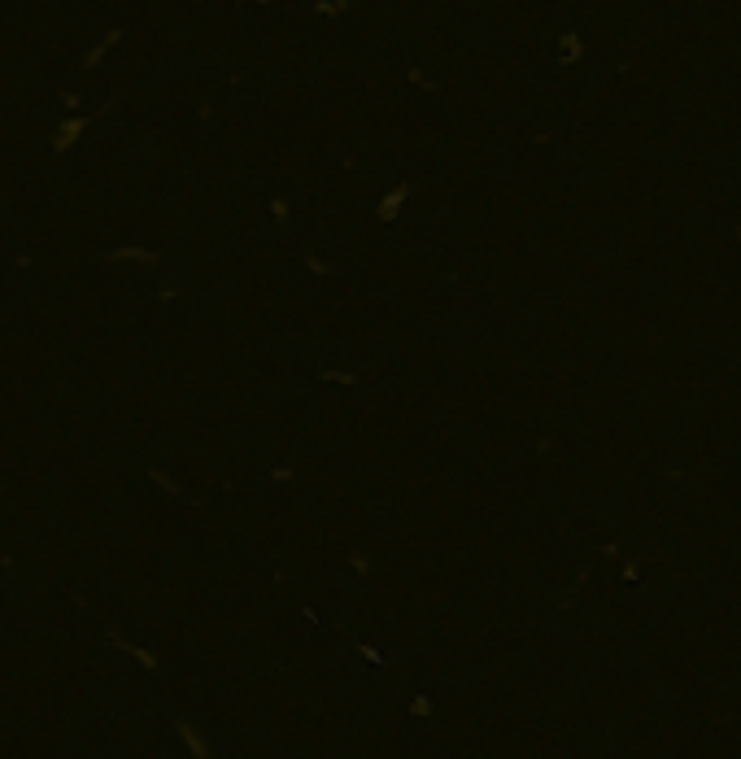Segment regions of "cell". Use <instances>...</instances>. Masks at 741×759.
Returning <instances> with one entry per match:
<instances>
[{
  "instance_id": "cell-1",
  "label": "cell",
  "mask_w": 741,
  "mask_h": 759,
  "mask_svg": "<svg viewBox=\"0 0 741 759\" xmlns=\"http://www.w3.org/2000/svg\"><path fill=\"white\" fill-rule=\"evenodd\" d=\"M88 122H92V118H70V122H65V127H61V131L53 135V149H70V145L79 140V131H83Z\"/></svg>"
},
{
  "instance_id": "cell-2",
  "label": "cell",
  "mask_w": 741,
  "mask_h": 759,
  "mask_svg": "<svg viewBox=\"0 0 741 759\" xmlns=\"http://www.w3.org/2000/svg\"><path fill=\"white\" fill-rule=\"evenodd\" d=\"M179 733H184V742H188V746H192V755H201V759H205V755H209V750H205V742H201V738H196V729H192V724H179Z\"/></svg>"
}]
</instances>
